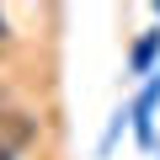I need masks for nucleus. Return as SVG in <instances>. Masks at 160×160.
<instances>
[{
  "label": "nucleus",
  "instance_id": "obj_3",
  "mask_svg": "<svg viewBox=\"0 0 160 160\" xmlns=\"http://www.w3.org/2000/svg\"><path fill=\"white\" fill-rule=\"evenodd\" d=\"M0 32H6V22H0Z\"/></svg>",
  "mask_w": 160,
  "mask_h": 160
},
{
  "label": "nucleus",
  "instance_id": "obj_1",
  "mask_svg": "<svg viewBox=\"0 0 160 160\" xmlns=\"http://www.w3.org/2000/svg\"><path fill=\"white\" fill-rule=\"evenodd\" d=\"M27 139H32V123H27L22 112H0V144L16 149V144H27Z\"/></svg>",
  "mask_w": 160,
  "mask_h": 160
},
{
  "label": "nucleus",
  "instance_id": "obj_2",
  "mask_svg": "<svg viewBox=\"0 0 160 160\" xmlns=\"http://www.w3.org/2000/svg\"><path fill=\"white\" fill-rule=\"evenodd\" d=\"M6 155H11V149H6V144H0V160H6Z\"/></svg>",
  "mask_w": 160,
  "mask_h": 160
}]
</instances>
